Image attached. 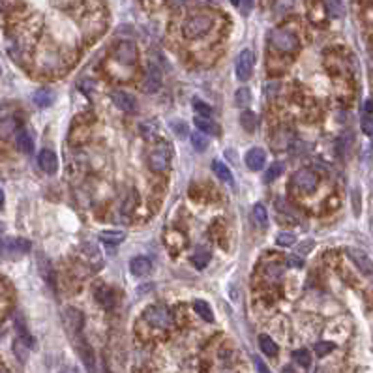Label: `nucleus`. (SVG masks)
Here are the masks:
<instances>
[{
  "instance_id": "f3484780",
  "label": "nucleus",
  "mask_w": 373,
  "mask_h": 373,
  "mask_svg": "<svg viewBox=\"0 0 373 373\" xmlns=\"http://www.w3.org/2000/svg\"><path fill=\"white\" fill-rule=\"evenodd\" d=\"M15 328H17L19 341H21V343H25L27 349H30V347L34 345V339H32V336L28 334L27 325H25V319H23V315H15Z\"/></svg>"
},
{
  "instance_id": "ddd939ff",
  "label": "nucleus",
  "mask_w": 373,
  "mask_h": 373,
  "mask_svg": "<svg viewBox=\"0 0 373 373\" xmlns=\"http://www.w3.org/2000/svg\"><path fill=\"white\" fill-rule=\"evenodd\" d=\"M244 161H246L248 169H252V171H261V169L264 167V163H266V152H264L262 149L248 150V154H246Z\"/></svg>"
},
{
  "instance_id": "1a4fd4ad",
  "label": "nucleus",
  "mask_w": 373,
  "mask_h": 373,
  "mask_svg": "<svg viewBox=\"0 0 373 373\" xmlns=\"http://www.w3.org/2000/svg\"><path fill=\"white\" fill-rule=\"evenodd\" d=\"M111 100H112V103L124 112H133L135 109H137L135 98H133L131 94L124 92V90H114V92L111 94Z\"/></svg>"
},
{
  "instance_id": "4468645a",
  "label": "nucleus",
  "mask_w": 373,
  "mask_h": 373,
  "mask_svg": "<svg viewBox=\"0 0 373 373\" xmlns=\"http://www.w3.org/2000/svg\"><path fill=\"white\" fill-rule=\"evenodd\" d=\"M159 86H161V74L156 66H150L147 75H145V81H143V90L145 92H156Z\"/></svg>"
},
{
  "instance_id": "dca6fc26",
  "label": "nucleus",
  "mask_w": 373,
  "mask_h": 373,
  "mask_svg": "<svg viewBox=\"0 0 373 373\" xmlns=\"http://www.w3.org/2000/svg\"><path fill=\"white\" fill-rule=\"evenodd\" d=\"M195 126H197V131H201V133H205V135H220V126L218 124H214V122L210 120V118H206V116H197L195 120Z\"/></svg>"
},
{
  "instance_id": "a18cd8bd",
  "label": "nucleus",
  "mask_w": 373,
  "mask_h": 373,
  "mask_svg": "<svg viewBox=\"0 0 373 373\" xmlns=\"http://www.w3.org/2000/svg\"><path fill=\"white\" fill-rule=\"evenodd\" d=\"M0 74H2V68H0Z\"/></svg>"
},
{
  "instance_id": "2f4dec72",
  "label": "nucleus",
  "mask_w": 373,
  "mask_h": 373,
  "mask_svg": "<svg viewBox=\"0 0 373 373\" xmlns=\"http://www.w3.org/2000/svg\"><path fill=\"white\" fill-rule=\"evenodd\" d=\"M283 173V163H280V161H276L274 165H270V169L266 171V175H264V180L266 182H272L274 178H278Z\"/></svg>"
},
{
  "instance_id": "58836bf2",
  "label": "nucleus",
  "mask_w": 373,
  "mask_h": 373,
  "mask_svg": "<svg viewBox=\"0 0 373 373\" xmlns=\"http://www.w3.org/2000/svg\"><path fill=\"white\" fill-rule=\"evenodd\" d=\"M253 362H255V368H257V372H259V373H272L270 370H268V366L264 364L261 358H255Z\"/></svg>"
},
{
  "instance_id": "79ce46f5",
  "label": "nucleus",
  "mask_w": 373,
  "mask_h": 373,
  "mask_svg": "<svg viewBox=\"0 0 373 373\" xmlns=\"http://www.w3.org/2000/svg\"><path fill=\"white\" fill-rule=\"evenodd\" d=\"M2 205H4V193L0 191V208H2Z\"/></svg>"
},
{
  "instance_id": "b1692460",
  "label": "nucleus",
  "mask_w": 373,
  "mask_h": 373,
  "mask_svg": "<svg viewBox=\"0 0 373 373\" xmlns=\"http://www.w3.org/2000/svg\"><path fill=\"white\" fill-rule=\"evenodd\" d=\"M193 309L199 313V317L205 319L206 323H212V321H214V313H212V309H210V306L206 304L205 300H197V302H193Z\"/></svg>"
},
{
  "instance_id": "423d86ee",
  "label": "nucleus",
  "mask_w": 373,
  "mask_h": 373,
  "mask_svg": "<svg viewBox=\"0 0 373 373\" xmlns=\"http://www.w3.org/2000/svg\"><path fill=\"white\" fill-rule=\"evenodd\" d=\"M253 66H255V55L250 49H244L236 58V77L240 81H248L253 74Z\"/></svg>"
},
{
  "instance_id": "39448f33",
  "label": "nucleus",
  "mask_w": 373,
  "mask_h": 373,
  "mask_svg": "<svg viewBox=\"0 0 373 373\" xmlns=\"http://www.w3.org/2000/svg\"><path fill=\"white\" fill-rule=\"evenodd\" d=\"M145 321L149 323L150 327L165 330V328H169V325H171V315H169V311L165 308H161V306H152V308H149L145 311Z\"/></svg>"
},
{
  "instance_id": "72a5a7b5",
  "label": "nucleus",
  "mask_w": 373,
  "mask_h": 373,
  "mask_svg": "<svg viewBox=\"0 0 373 373\" xmlns=\"http://www.w3.org/2000/svg\"><path fill=\"white\" fill-rule=\"evenodd\" d=\"M193 109L199 112V116H206V118H210V112H212V109H210V105H206L205 102L195 100V102H193Z\"/></svg>"
},
{
  "instance_id": "7c9ffc66",
  "label": "nucleus",
  "mask_w": 373,
  "mask_h": 373,
  "mask_svg": "<svg viewBox=\"0 0 373 373\" xmlns=\"http://www.w3.org/2000/svg\"><path fill=\"white\" fill-rule=\"evenodd\" d=\"M96 297H98V300L102 302L105 308H109V306L112 304V295H111V291L107 289V287H102V289L96 291Z\"/></svg>"
},
{
  "instance_id": "393cba45",
  "label": "nucleus",
  "mask_w": 373,
  "mask_h": 373,
  "mask_svg": "<svg viewBox=\"0 0 373 373\" xmlns=\"http://www.w3.org/2000/svg\"><path fill=\"white\" fill-rule=\"evenodd\" d=\"M126 238V234L122 233V231H103V233H100V240L105 244H120L122 240Z\"/></svg>"
},
{
  "instance_id": "4c0bfd02",
  "label": "nucleus",
  "mask_w": 373,
  "mask_h": 373,
  "mask_svg": "<svg viewBox=\"0 0 373 373\" xmlns=\"http://www.w3.org/2000/svg\"><path fill=\"white\" fill-rule=\"evenodd\" d=\"M287 262H289V266H293V268H300V266L304 264V261H302L300 257H297L295 253H293V255H289V257H287Z\"/></svg>"
},
{
  "instance_id": "aec40b11",
  "label": "nucleus",
  "mask_w": 373,
  "mask_h": 373,
  "mask_svg": "<svg viewBox=\"0 0 373 373\" xmlns=\"http://www.w3.org/2000/svg\"><path fill=\"white\" fill-rule=\"evenodd\" d=\"M53 102H55V92L51 88H39L34 92V103L37 107H49Z\"/></svg>"
},
{
  "instance_id": "e433bc0d",
  "label": "nucleus",
  "mask_w": 373,
  "mask_h": 373,
  "mask_svg": "<svg viewBox=\"0 0 373 373\" xmlns=\"http://www.w3.org/2000/svg\"><path fill=\"white\" fill-rule=\"evenodd\" d=\"M325 6H327L328 11H330L332 15H336V17H341V15H343V4H339V2H327Z\"/></svg>"
},
{
  "instance_id": "20e7f679",
  "label": "nucleus",
  "mask_w": 373,
  "mask_h": 373,
  "mask_svg": "<svg viewBox=\"0 0 373 373\" xmlns=\"http://www.w3.org/2000/svg\"><path fill=\"white\" fill-rule=\"evenodd\" d=\"M317 184H319V177L315 175V171H311V169L308 167L298 169V171L293 175V186L298 187L300 191H304V193L315 191Z\"/></svg>"
},
{
  "instance_id": "c9c22d12",
  "label": "nucleus",
  "mask_w": 373,
  "mask_h": 373,
  "mask_svg": "<svg viewBox=\"0 0 373 373\" xmlns=\"http://www.w3.org/2000/svg\"><path fill=\"white\" fill-rule=\"evenodd\" d=\"M360 126H362V131H364L366 135L373 137V118L370 116V114H364V118H362V122H360Z\"/></svg>"
},
{
  "instance_id": "4be33fe9",
  "label": "nucleus",
  "mask_w": 373,
  "mask_h": 373,
  "mask_svg": "<svg viewBox=\"0 0 373 373\" xmlns=\"http://www.w3.org/2000/svg\"><path fill=\"white\" fill-rule=\"evenodd\" d=\"M240 124H242V128L248 133H253V131L257 130V124H259V118H257V114L252 111H244L242 116H240Z\"/></svg>"
},
{
  "instance_id": "c85d7f7f",
  "label": "nucleus",
  "mask_w": 373,
  "mask_h": 373,
  "mask_svg": "<svg viewBox=\"0 0 373 373\" xmlns=\"http://www.w3.org/2000/svg\"><path fill=\"white\" fill-rule=\"evenodd\" d=\"M293 358H295V362L300 364L302 368H308V366L311 364V356H309V351H306V349L295 351V353H293Z\"/></svg>"
},
{
  "instance_id": "a211bd4d",
  "label": "nucleus",
  "mask_w": 373,
  "mask_h": 373,
  "mask_svg": "<svg viewBox=\"0 0 373 373\" xmlns=\"http://www.w3.org/2000/svg\"><path fill=\"white\" fill-rule=\"evenodd\" d=\"M17 149L23 154H32L34 152V139L27 130H21L17 133Z\"/></svg>"
},
{
  "instance_id": "f704fd0d",
  "label": "nucleus",
  "mask_w": 373,
  "mask_h": 373,
  "mask_svg": "<svg viewBox=\"0 0 373 373\" xmlns=\"http://www.w3.org/2000/svg\"><path fill=\"white\" fill-rule=\"evenodd\" d=\"M330 351H334V343H330V341H319L315 345V355L317 356H327Z\"/></svg>"
},
{
  "instance_id": "f257e3e1",
  "label": "nucleus",
  "mask_w": 373,
  "mask_h": 373,
  "mask_svg": "<svg viewBox=\"0 0 373 373\" xmlns=\"http://www.w3.org/2000/svg\"><path fill=\"white\" fill-rule=\"evenodd\" d=\"M212 27H214V15L208 13V11H201V13L191 15L184 23L182 34L187 39H197V37H203L205 34H208Z\"/></svg>"
},
{
  "instance_id": "412c9836",
  "label": "nucleus",
  "mask_w": 373,
  "mask_h": 373,
  "mask_svg": "<svg viewBox=\"0 0 373 373\" xmlns=\"http://www.w3.org/2000/svg\"><path fill=\"white\" fill-rule=\"evenodd\" d=\"M252 218H253V224L257 225V227H261V229H264V227L268 225V214H266V208L262 205L253 206Z\"/></svg>"
},
{
  "instance_id": "0eeeda50",
  "label": "nucleus",
  "mask_w": 373,
  "mask_h": 373,
  "mask_svg": "<svg viewBox=\"0 0 373 373\" xmlns=\"http://www.w3.org/2000/svg\"><path fill=\"white\" fill-rule=\"evenodd\" d=\"M64 325L68 328V332H70V336L74 337V339L79 337L81 332H83V313L79 309L68 308L64 313Z\"/></svg>"
},
{
  "instance_id": "c03bdc74",
  "label": "nucleus",
  "mask_w": 373,
  "mask_h": 373,
  "mask_svg": "<svg viewBox=\"0 0 373 373\" xmlns=\"http://www.w3.org/2000/svg\"><path fill=\"white\" fill-rule=\"evenodd\" d=\"M2 229H4V227H2V224H0V234H2Z\"/></svg>"
},
{
  "instance_id": "f8f14e48",
  "label": "nucleus",
  "mask_w": 373,
  "mask_h": 373,
  "mask_svg": "<svg viewBox=\"0 0 373 373\" xmlns=\"http://www.w3.org/2000/svg\"><path fill=\"white\" fill-rule=\"evenodd\" d=\"M4 252L8 253L11 259H15V257H21L30 252V242L27 238H11L4 244Z\"/></svg>"
},
{
  "instance_id": "9b49d317",
  "label": "nucleus",
  "mask_w": 373,
  "mask_h": 373,
  "mask_svg": "<svg viewBox=\"0 0 373 373\" xmlns=\"http://www.w3.org/2000/svg\"><path fill=\"white\" fill-rule=\"evenodd\" d=\"M37 163H39V169L47 173V175H55L56 169H58V159H56V154L53 150H41L39 156H37Z\"/></svg>"
},
{
  "instance_id": "5701e85b",
  "label": "nucleus",
  "mask_w": 373,
  "mask_h": 373,
  "mask_svg": "<svg viewBox=\"0 0 373 373\" xmlns=\"http://www.w3.org/2000/svg\"><path fill=\"white\" fill-rule=\"evenodd\" d=\"M259 347H261V351L266 356L278 355V345H276L274 339H272L270 336H266V334H261V336H259Z\"/></svg>"
},
{
  "instance_id": "cd10ccee",
  "label": "nucleus",
  "mask_w": 373,
  "mask_h": 373,
  "mask_svg": "<svg viewBox=\"0 0 373 373\" xmlns=\"http://www.w3.org/2000/svg\"><path fill=\"white\" fill-rule=\"evenodd\" d=\"M208 261H210V252H206V250H199V252H195L191 255V262L197 268H205L206 264H208Z\"/></svg>"
},
{
  "instance_id": "a19ab883",
  "label": "nucleus",
  "mask_w": 373,
  "mask_h": 373,
  "mask_svg": "<svg viewBox=\"0 0 373 373\" xmlns=\"http://www.w3.org/2000/svg\"><path fill=\"white\" fill-rule=\"evenodd\" d=\"M60 373H79V372H77L75 368H66V370H62Z\"/></svg>"
},
{
  "instance_id": "473e14b6",
  "label": "nucleus",
  "mask_w": 373,
  "mask_h": 373,
  "mask_svg": "<svg viewBox=\"0 0 373 373\" xmlns=\"http://www.w3.org/2000/svg\"><path fill=\"white\" fill-rule=\"evenodd\" d=\"M295 234L293 233H280L278 234V238H276V242H278V246H283V248H289V246H293L295 244Z\"/></svg>"
},
{
  "instance_id": "9d476101",
  "label": "nucleus",
  "mask_w": 373,
  "mask_h": 373,
  "mask_svg": "<svg viewBox=\"0 0 373 373\" xmlns=\"http://www.w3.org/2000/svg\"><path fill=\"white\" fill-rule=\"evenodd\" d=\"M347 255L351 257V261L355 262L356 266H358V270L364 272L366 276H373V261L366 255L364 252H360V250H347Z\"/></svg>"
},
{
  "instance_id": "c756f323",
  "label": "nucleus",
  "mask_w": 373,
  "mask_h": 373,
  "mask_svg": "<svg viewBox=\"0 0 373 373\" xmlns=\"http://www.w3.org/2000/svg\"><path fill=\"white\" fill-rule=\"evenodd\" d=\"M234 102H236V105L238 107H244V105H248V103H252V92H250V88H238V92H236V96H234Z\"/></svg>"
},
{
  "instance_id": "7ed1b4c3",
  "label": "nucleus",
  "mask_w": 373,
  "mask_h": 373,
  "mask_svg": "<svg viewBox=\"0 0 373 373\" xmlns=\"http://www.w3.org/2000/svg\"><path fill=\"white\" fill-rule=\"evenodd\" d=\"M112 58L118 64L133 66L139 58V53H137V47L133 41H118L112 49Z\"/></svg>"
},
{
  "instance_id": "6e6552de",
  "label": "nucleus",
  "mask_w": 373,
  "mask_h": 373,
  "mask_svg": "<svg viewBox=\"0 0 373 373\" xmlns=\"http://www.w3.org/2000/svg\"><path fill=\"white\" fill-rule=\"evenodd\" d=\"M149 167L154 173H163L169 167V150L165 147H159L149 156Z\"/></svg>"
},
{
  "instance_id": "bb28decb",
  "label": "nucleus",
  "mask_w": 373,
  "mask_h": 373,
  "mask_svg": "<svg viewBox=\"0 0 373 373\" xmlns=\"http://www.w3.org/2000/svg\"><path fill=\"white\" fill-rule=\"evenodd\" d=\"M189 139H191V145H193V149L199 150V152H203V150H206V147H208V135H205V133H201V131H193L191 135H189Z\"/></svg>"
},
{
  "instance_id": "6ab92c4d",
  "label": "nucleus",
  "mask_w": 373,
  "mask_h": 373,
  "mask_svg": "<svg viewBox=\"0 0 373 373\" xmlns=\"http://www.w3.org/2000/svg\"><path fill=\"white\" fill-rule=\"evenodd\" d=\"M212 171H214V175L222 182H229V184H233V173H231V169L225 165L224 161H220V159H216V161H212Z\"/></svg>"
},
{
  "instance_id": "2eb2a0df",
  "label": "nucleus",
  "mask_w": 373,
  "mask_h": 373,
  "mask_svg": "<svg viewBox=\"0 0 373 373\" xmlns=\"http://www.w3.org/2000/svg\"><path fill=\"white\" fill-rule=\"evenodd\" d=\"M130 270L133 276L143 278V276L150 274V270H152V262H150L147 257H133V259L130 261Z\"/></svg>"
},
{
  "instance_id": "37998d69",
  "label": "nucleus",
  "mask_w": 373,
  "mask_h": 373,
  "mask_svg": "<svg viewBox=\"0 0 373 373\" xmlns=\"http://www.w3.org/2000/svg\"><path fill=\"white\" fill-rule=\"evenodd\" d=\"M0 300H2V285H0Z\"/></svg>"
},
{
  "instance_id": "ea45409f",
  "label": "nucleus",
  "mask_w": 373,
  "mask_h": 373,
  "mask_svg": "<svg viewBox=\"0 0 373 373\" xmlns=\"http://www.w3.org/2000/svg\"><path fill=\"white\" fill-rule=\"evenodd\" d=\"M364 112H366V114H372V112H373V102H372V100H366V102H364Z\"/></svg>"
},
{
  "instance_id": "f03ea898",
  "label": "nucleus",
  "mask_w": 373,
  "mask_h": 373,
  "mask_svg": "<svg viewBox=\"0 0 373 373\" xmlns=\"http://www.w3.org/2000/svg\"><path fill=\"white\" fill-rule=\"evenodd\" d=\"M270 43L276 51L289 55V53H295L298 49V37L295 36L293 32H289V30L276 28V30L270 32Z\"/></svg>"
},
{
  "instance_id": "a878e982",
  "label": "nucleus",
  "mask_w": 373,
  "mask_h": 373,
  "mask_svg": "<svg viewBox=\"0 0 373 373\" xmlns=\"http://www.w3.org/2000/svg\"><path fill=\"white\" fill-rule=\"evenodd\" d=\"M283 264H280V262H276V264H268L266 268H264V276H266V280L270 281V283H274V281H278L283 276Z\"/></svg>"
}]
</instances>
